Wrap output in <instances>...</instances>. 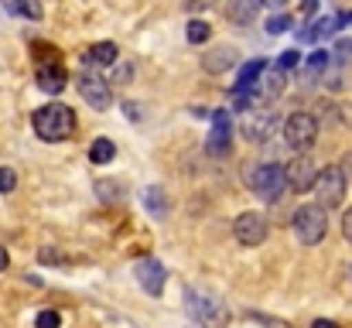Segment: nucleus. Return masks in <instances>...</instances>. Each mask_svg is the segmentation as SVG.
Instances as JSON below:
<instances>
[{
	"instance_id": "nucleus-1",
	"label": "nucleus",
	"mask_w": 352,
	"mask_h": 328,
	"mask_svg": "<svg viewBox=\"0 0 352 328\" xmlns=\"http://www.w3.org/2000/svg\"><path fill=\"white\" fill-rule=\"evenodd\" d=\"M31 127H34V133H38L41 140L58 144V140H65V137L76 130V113L65 107V103H45L41 109H34Z\"/></svg>"
},
{
	"instance_id": "nucleus-2",
	"label": "nucleus",
	"mask_w": 352,
	"mask_h": 328,
	"mask_svg": "<svg viewBox=\"0 0 352 328\" xmlns=\"http://www.w3.org/2000/svg\"><path fill=\"white\" fill-rule=\"evenodd\" d=\"M246 185H250V192H253L256 199H263V202H277V199L287 192L284 168L274 164V161H267V164H253V168L246 171Z\"/></svg>"
},
{
	"instance_id": "nucleus-3",
	"label": "nucleus",
	"mask_w": 352,
	"mask_h": 328,
	"mask_svg": "<svg viewBox=\"0 0 352 328\" xmlns=\"http://www.w3.org/2000/svg\"><path fill=\"white\" fill-rule=\"evenodd\" d=\"M346 188H349L346 168H342V164H329L325 171H318V178H315V185H311V192L318 195L315 206H322V209L342 206V202H346Z\"/></svg>"
},
{
	"instance_id": "nucleus-4",
	"label": "nucleus",
	"mask_w": 352,
	"mask_h": 328,
	"mask_svg": "<svg viewBox=\"0 0 352 328\" xmlns=\"http://www.w3.org/2000/svg\"><path fill=\"white\" fill-rule=\"evenodd\" d=\"M291 226H294V236H298V243L301 246H318L322 239H325V232H329V216H325V209L322 206H301L294 219H291Z\"/></svg>"
},
{
	"instance_id": "nucleus-5",
	"label": "nucleus",
	"mask_w": 352,
	"mask_h": 328,
	"mask_svg": "<svg viewBox=\"0 0 352 328\" xmlns=\"http://www.w3.org/2000/svg\"><path fill=\"white\" fill-rule=\"evenodd\" d=\"M284 140H287V147L298 151V154L311 151L315 140H318V120H315L311 113H291L287 123H284Z\"/></svg>"
},
{
	"instance_id": "nucleus-6",
	"label": "nucleus",
	"mask_w": 352,
	"mask_h": 328,
	"mask_svg": "<svg viewBox=\"0 0 352 328\" xmlns=\"http://www.w3.org/2000/svg\"><path fill=\"white\" fill-rule=\"evenodd\" d=\"M315 178H318V164H315L308 154H298V157H291V161L284 164V182H287V188H291L294 195L311 192Z\"/></svg>"
},
{
	"instance_id": "nucleus-7",
	"label": "nucleus",
	"mask_w": 352,
	"mask_h": 328,
	"mask_svg": "<svg viewBox=\"0 0 352 328\" xmlns=\"http://www.w3.org/2000/svg\"><path fill=\"white\" fill-rule=\"evenodd\" d=\"M188 311H192V318H199L209 328H223L230 322V311L223 308V301H216L209 294H199V291H188Z\"/></svg>"
},
{
	"instance_id": "nucleus-8",
	"label": "nucleus",
	"mask_w": 352,
	"mask_h": 328,
	"mask_svg": "<svg viewBox=\"0 0 352 328\" xmlns=\"http://www.w3.org/2000/svg\"><path fill=\"white\" fill-rule=\"evenodd\" d=\"M76 89H79V96H82L93 109H107L113 103V89H110V83H107L103 76L82 72V76L76 79Z\"/></svg>"
},
{
	"instance_id": "nucleus-9",
	"label": "nucleus",
	"mask_w": 352,
	"mask_h": 328,
	"mask_svg": "<svg viewBox=\"0 0 352 328\" xmlns=\"http://www.w3.org/2000/svg\"><path fill=\"white\" fill-rule=\"evenodd\" d=\"M233 236L239 246H260L267 239V219L260 212H243L233 222Z\"/></svg>"
},
{
	"instance_id": "nucleus-10",
	"label": "nucleus",
	"mask_w": 352,
	"mask_h": 328,
	"mask_svg": "<svg viewBox=\"0 0 352 328\" xmlns=\"http://www.w3.org/2000/svg\"><path fill=\"white\" fill-rule=\"evenodd\" d=\"M230 144H233V123H230V113L226 109H216L212 113V133H209V154H230Z\"/></svg>"
},
{
	"instance_id": "nucleus-11",
	"label": "nucleus",
	"mask_w": 352,
	"mask_h": 328,
	"mask_svg": "<svg viewBox=\"0 0 352 328\" xmlns=\"http://www.w3.org/2000/svg\"><path fill=\"white\" fill-rule=\"evenodd\" d=\"M133 274H137V284L147 291V294H161L164 291V267L154 260V256H147V260H140L137 267H133Z\"/></svg>"
},
{
	"instance_id": "nucleus-12",
	"label": "nucleus",
	"mask_w": 352,
	"mask_h": 328,
	"mask_svg": "<svg viewBox=\"0 0 352 328\" xmlns=\"http://www.w3.org/2000/svg\"><path fill=\"white\" fill-rule=\"evenodd\" d=\"M280 89H284V76L280 72H263L250 89V103H270L274 96H280Z\"/></svg>"
},
{
	"instance_id": "nucleus-13",
	"label": "nucleus",
	"mask_w": 352,
	"mask_h": 328,
	"mask_svg": "<svg viewBox=\"0 0 352 328\" xmlns=\"http://www.w3.org/2000/svg\"><path fill=\"white\" fill-rule=\"evenodd\" d=\"M236 62H239V52H236L233 45H219V48H212V52L202 58V69H206L209 76H219V72L233 69Z\"/></svg>"
},
{
	"instance_id": "nucleus-14",
	"label": "nucleus",
	"mask_w": 352,
	"mask_h": 328,
	"mask_svg": "<svg viewBox=\"0 0 352 328\" xmlns=\"http://www.w3.org/2000/svg\"><path fill=\"white\" fill-rule=\"evenodd\" d=\"M65 83H69V72H65L58 62H45V65L38 69V86H41L45 93L58 96V93L65 89Z\"/></svg>"
},
{
	"instance_id": "nucleus-15",
	"label": "nucleus",
	"mask_w": 352,
	"mask_h": 328,
	"mask_svg": "<svg viewBox=\"0 0 352 328\" xmlns=\"http://www.w3.org/2000/svg\"><path fill=\"white\" fill-rule=\"evenodd\" d=\"M263 72H267V62H263V58H253V62L239 65V76H236V93H250V89H253V83H256Z\"/></svg>"
},
{
	"instance_id": "nucleus-16",
	"label": "nucleus",
	"mask_w": 352,
	"mask_h": 328,
	"mask_svg": "<svg viewBox=\"0 0 352 328\" xmlns=\"http://www.w3.org/2000/svg\"><path fill=\"white\" fill-rule=\"evenodd\" d=\"M260 3L263 0H230V21H236V24H250L253 17H256V10H260Z\"/></svg>"
},
{
	"instance_id": "nucleus-17",
	"label": "nucleus",
	"mask_w": 352,
	"mask_h": 328,
	"mask_svg": "<svg viewBox=\"0 0 352 328\" xmlns=\"http://www.w3.org/2000/svg\"><path fill=\"white\" fill-rule=\"evenodd\" d=\"M117 62V45L113 41H100L86 52V65H113Z\"/></svg>"
},
{
	"instance_id": "nucleus-18",
	"label": "nucleus",
	"mask_w": 352,
	"mask_h": 328,
	"mask_svg": "<svg viewBox=\"0 0 352 328\" xmlns=\"http://www.w3.org/2000/svg\"><path fill=\"white\" fill-rule=\"evenodd\" d=\"M270 130H274V120H270V116H267V120H260V116H250V120L243 123V137H246V140H253V144L267 140V137H270Z\"/></svg>"
},
{
	"instance_id": "nucleus-19",
	"label": "nucleus",
	"mask_w": 352,
	"mask_h": 328,
	"mask_svg": "<svg viewBox=\"0 0 352 328\" xmlns=\"http://www.w3.org/2000/svg\"><path fill=\"white\" fill-rule=\"evenodd\" d=\"M3 10L14 14V17L41 21V3H38V0H3Z\"/></svg>"
},
{
	"instance_id": "nucleus-20",
	"label": "nucleus",
	"mask_w": 352,
	"mask_h": 328,
	"mask_svg": "<svg viewBox=\"0 0 352 328\" xmlns=\"http://www.w3.org/2000/svg\"><path fill=\"white\" fill-rule=\"evenodd\" d=\"M336 24H339V17H322V21H315L308 31H301V41H322V38H329V34L336 31Z\"/></svg>"
},
{
	"instance_id": "nucleus-21",
	"label": "nucleus",
	"mask_w": 352,
	"mask_h": 328,
	"mask_svg": "<svg viewBox=\"0 0 352 328\" xmlns=\"http://www.w3.org/2000/svg\"><path fill=\"white\" fill-rule=\"evenodd\" d=\"M117 157V147H113V140H107V137H100L93 147H89V161L93 164H110Z\"/></svg>"
},
{
	"instance_id": "nucleus-22",
	"label": "nucleus",
	"mask_w": 352,
	"mask_h": 328,
	"mask_svg": "<svg viewBox=\"0 0 352 328\" xmlns=\"http://www.w3.org/2000/svg\"><path fill=\"white\" fill-rule=\"evenodd\" d=\"M144 206H147V212H154L157 219L168 216V206H164V195H161V188H147V192H144Z\"/></svg>"
},
{
	"instance_id": "nucleus-23",
	"label": "nucleus",
	"mask_w": 352,
	"mask_h": 328,
	"mask_svg": "<svg viewBox=\"0 0 352 328\" xmlns=\"http://www.w3.org/2000/svg\"><path fill=\"white\" fill-rule=\"evenodd\" d=\"M298 65H301V52H294V48L280 52V58H277V72H280V76L291 72V69H298Z\"/></svg>"
},
{
	"instance_id": "nucleus-24",
	"label": "nucleus",
	"mask_w": 352,
	"mask_h": 328,
	"mask_svg": "<svg viewBox=\"0 0 352 328\" xmlns=\"http://www.w3.org/2000/svg\"><path fill=\"white\" fill-rule=\"evenodd\" d=\"M188 41H192V45L209 41V24H206V21H188Z\"/></svg>"
},
{
	"instance_id": "nucleus-25",
	"label": "nucleus",
	"mask_w": 352,
	"mask_h": 328,
	"mask_svg": "<svg viewBox=\"0 0 352 328\" xmlns=\"http://www.w3.org/2000/svg\"><path fill=\"white\" fill-rule=\"evenodd\" d=\"M38 260H41V263H69V256L58 253L55 246H41V250H38Z\"/></svg>"
},
{
	"instance_id": "nucleus-26",
	"label": "nucleus",
	"mask_w": 352,
	"mask_h": 328,
	"mask_svg": "<svg viewBox=\"0 0 352 328\" xmlns=\"http://www.w3.org/2000/svg\"><path fill=\"white\" fill-rule=\"evenodd\" d=\"M287 28H291V14H277V17L267 21V31H270V34H280V31H287Z\"/></svg>"
},
{
	"instance_id": "nucleus-27",
	"label": "nucleus",
	"mask_w": 352,
	"mask_h": 328,
	"mask_svg": "<svg viewBox=\"0 0 352 328\" xmlns=\"http://www.w3.org/2000/svg\"><path fill=\"white\" fill-rule=\"evenodd\" d=\"M17 188V175L10 171V168H0V195H7V192H14Z\"/></svg>"
},
{
	"instance_id": "nucleus-28",
	"label": "nucleus",
	"mask_w": 352,
	"mask_h": 328,
	"mask_svg": "<svg viewBox=\"0 0 352 328\" xmlns=\"http://www.w3.org/2000/svg\"><path fill=\"white\" fill-rule=\"evenodd\" d=\"M117 182H100V185H96V195H100V199H107V202H117L120 195H117Z\"/></svg>"
},
{
	"instance_id": "nucleus-29",
	"label": "nucleus",
	"mask_w": 352,
	"mask_h": 328,
	"mask_svg": "<svg viewBox=\"0 0 352 328\" xmlns=\"http://www.w3.org/2000/svg\"><path fill=\"white\" fill-rule=\"evenodd\" d=\"M325 65H329V52H322V48H318V52H311V58H308V69H311V72H322Z\"/></svg>"
},
{
	"instance_id": "nucleus-30",
	"label": "nucleus",
	"mask_w": 352,
	"mask_h": 328,
	"mask_svg": "<svg viewBox=\"0 0 352 328\" xmlns=\"http://www.w3.org/2000/svg\"><path fill=\"white\" fill-rule=\"evenodd\" d=\"M34 325H38V328H58V325H62V318H58V311H41Z\"/></svg>"
},
{
	"instance_id": "nucleus-31",
	"label": "nucleus",
	"mask_w": 352,
	"mask_h": 328,
	"mask_svg": "<svg viewBox=\"0 0 352 328\" xmlns=\"http://www.w3.org/2000/svg\"><path fill=\"white\" fill-rule=\"evenodd\" d=\"M342 236L352 243V206L346 209V216H342Z\"/></svg>"
},
{
	"instance_id": "nucleus-32",
	"label": "nucleus",
	"mask_w": 352,
	"mask_h": 328,
	"mask_svg": "<svg viewBox=\"0 0 352 328\" xmlns=\"http://www.w3.org/2000/svg\"><path fill=\"white\" fill-rule=\"evenodd\" d=\"M352 52V41H346V38H342V41H339V55H342V58H346V55H349Z\"/></svg>"
},
{
	"instance_id": "nucleus-33",
	"label": "nucleus",
	"mask_w": 352,
	"mask_h": 328,
	"mask_svg": "<svg viewBox=\"0 0 352 328\" xmlns=\"http://www.w3.org/2000/svg\"><path fill=\"white\" fill-rule=\"evenodd\" d=\"M311 328H339L336 322H329V318H318V322H311Z\"/></svg>"
},
{
	"instance_id": "nucleus-34",
	"label": "nucleus",
	"mask_w": 352,
	"mask_h": 328,
	"mask_svg": "<svg viewBox=\"0 0 352 328\" xmlns=\"http://www.w3.org/2000/svg\"><path fill=\"white\" fill-rule=\"evenodd\" d=\"M7 263H10V256H7V250H3V246H0V274H3V270H7Z\"/></svg>"
},
{
	"instance_id": "nucleus-35",
	"label": "nucleus",
	"mask_w": 352,
	"mask_h": 328,
	"mask_svg": "<svg viewBox=\"0 0 352 328\" xmlns=\"http://www.w3.org/2000/svg\"><path fill=\"white\" fill-rule=\"evenodd\" d=\"M315 7H318V0H305V3H301V10H305V14H311Z\"/></svg>"
},
{
	"instance_id": "nucleus-36",
	"label": "nucleus",
	"mask_w": 352,
	"mask_h": 328,
	"mask_svg": "<svg viewBox=\"0 0 352 328\" xmlns=\"http://www.w3.org/2000/svg\"><path fill=\"white\" fill-rule=\"evenodd\" d=\"M263 3H270V7H284L287 0H263Z\"/></svg>"
}]
</instances>
